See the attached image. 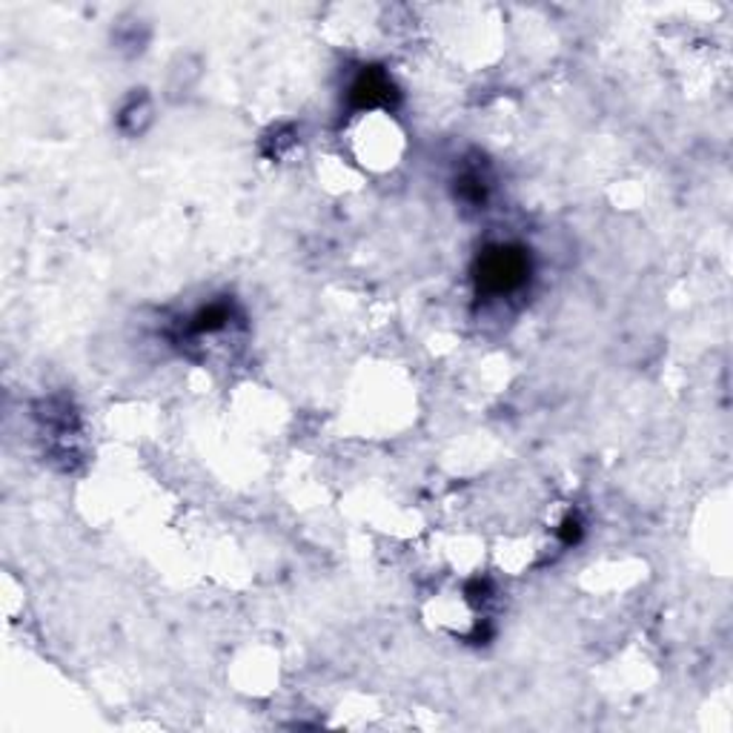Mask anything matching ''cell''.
<instances>
[{
	"label": "cell",
	"mask_w": 733,
	"mask_h": 733,
	"mask_svg": "<svg viewBox=\"0 0 733 733\" xmlns=\"http://www.w3.org/2000/svg\"><path fill=\"white\" fill-rule=\"evenodd\" d=\"M527 272V264L522 255L508 253V249H496L487 255L485 267H481V284L490 286L493 293H508L513 286L522 284Z\"/></svg>",
	"instance_id": "6da1fadb"
}]
</instances>
